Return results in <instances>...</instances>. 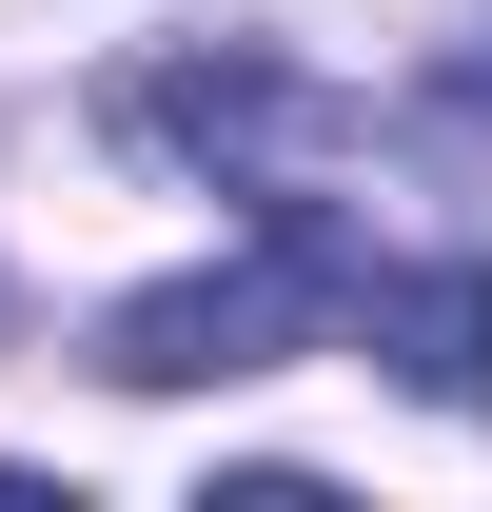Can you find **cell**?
I'll use <instances>...</instances> for the list:
<instances>
[{
  "instance_id": "obj_1",
  "label": "cell",
  "mask_w": 492,
  "mask_h": 512,
  "mask_svg": "<svg viewBox=\"0 0 492 512\" xmlns=\"http://www.w3.org/2000/svg\"><path fill=\"white\" fill-rule=\"evenodd\" d=\"M355 276H374V237L335 217V197H296V217H256L237 256H197V276H158V296H119V316H99V375H119V394L276 375V355H315V335H355Z\"/></svg>"
},
{
  "instance_id": "obj_2",
  "label": "cell",
  "mask_w": 492,
  "mask_h": 512,
  "mask_svg": "<svg viewBox=\"0 0 492 512\" xmlns=\"http://www.w3.org/2000/svg\"><path fill=\"white\" fill-rule=\"evenodd\" d=\"M355 335L433 394V414H492V256H374V276H355Z\"/></svg>"
},
{
  "instance_id": "obj_3",
  "label": "cell",
  "mask_w": 492,
  "mask_h": 512,
  "mask_svg": "<svg viewBox=\"0 0 492 512\" xmlns=\"http://www.w3.org/2000/svg\"><path fill=\"white\" fill-rule=\"evenodd\" d=\"M453 99H473V119H492V60H453Z\"/></svg>"
}]
</instances>
